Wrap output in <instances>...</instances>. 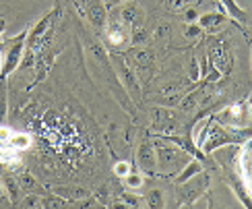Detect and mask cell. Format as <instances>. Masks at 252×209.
<instances>
[{"instance_id": "1", "label": "cell", "mask_w": 252, "mask_h": 209, "mask_svg": "<svg viewBox=\"0 0 252 209\" xmlns=\"http://www.w3.org/2000/svg\"><path fill=\"white\" fill-rule=\"evenodd\" d=\"M29 29H23L17 37L8 39L6 44L0 41V48H4V54H2V65H0V79H6L10 72L17 70L21 67V60H23L25 54V39H27Z\"/></svg>"}, {"instance_id": "2", "label": "cell", "mask_w": 252, "mask_h": 209, "mask_svg": "<svg viewBox=\"0 0 252 209\" xmlns=\"http://www.w3.org/2000/svg\"><path fill=\"white\" fill-rule=\"evenodd\" d=\"M60 15V10L54 8V10H50V13L44 17V19H39L37 23L33 25V29L27 34V39H25V52H27V67L29 65H33V54L41 48V41H44L48 35H50V29L54 27V21L58 19ZM25 56V54H23Z\"/></svg>"}, {"instance_id": "10", "label": "cell", "mask_w": 252, "mask_h": 209, "mask_svg": "<svg viewBox=\"0 0 252 209\" xmlns=\"http://www.w3.org/2000/svg\"><path fill=\"white\" fill-rule=\"evenodd\" d=\"M227 21V17L221 13V10H209V13H203L201 17L196 19V23L201 25L203 31H209V34H213V31L221 29L223 23Z\"/></svg>"}, {"instance_id": "12", "label": "cell", "mask_w": 252, "mask_h": 209, "mask_svg": "<svg viewBox=\"0 0 252 209\" xmlns=\"http://www.w3.org/2000/svg\"><path fill=\"white\" fill-rule=\"evenodd\" d=\"M52 191L60 197H64L66 201H81L85 197H89V191L83 189V186H54Z\"/></svg>"}, {"instance_id": "25", "label": "cell", "mask_w": 252, "mask_h": 209, "mask_svg": "<svg viewBox=\"0 0 252 209\" xmlns=\"http://www.w3.org/2000/svg\"><path fill=\"white\" fill-rule=\"evenodd\" d=\"M145 39H147V29H145V25H143V23L132 25V27H130V41H132V44H143Z\"/></svg>"}, {"instance_id": "8", "label": "cell", "mask_w": 252, "mask_h": 209, "mask_svg": "<svg viewBox=\"0 0 252 209\" xmlns=\"http://www.w3.org/2000/svg\"><path fill=\"white\" fill-rule=\"evenodd\" d=\"M143 19H145V13H143V8L136 2H124V4H120V23H124L126 27L139 25V23H143Z\"/></svg>"}, {"instance_id": "35", "label": "cell", "mask_w": 252, "mask_h": 209, "mask_svg": "<svg viewBox=\"0 0 252 209\" xmlns=\"http://www.w3.org/2000/svg\"><path fill=\"white\" fill-rule=\"evenodd\" d=\"M10 137H13V133H10V131H8L6 127H0V143H4V145H8Z\"/></svg>"}, {"instance_id": "33", "label": "cell", "mask_w": 252, "mask_h": 209, "mask_svg": "<svg viewBox=\"0 0 252 209\" xmlns=\"http://www.w3.org/2000/svg\"><path fill=\"white\" fill-rule=\"evenodd\" d=\"M184 19L188 21V23H194V21L198 19V10L196 8H186L184 10Z\"/></svg>"}, {"instance_id": "13", "label": "cell", "mask_w": 252, "mask_h": 209, "mask_svg": "<svg viewBox=\"0 0 252 209\" xmlns=\"http://www.w3.org/2000/svg\"><path fill=\"white\" fill-rule=\"evenodd\" d=\"M153 122L157 129H172L176 122V114L170 108H153Z\"/></svg>"}, {"instance_id": "30", "label": "cell", "mask_w": 252, "mask_h": 209, "mask_svg": "<svg viewBox=\"0 0 252 209\" xmlns=\"http://www.w3.org/2000/svg\"><path fill=\"white\" fill-rule=\"evenodd\" d=\"M201 34H203V29H201V25L196 23H188V27H186V31H184V35L186 37H190V39H194V37H201Z\"/></svg>"}, {"instance_id": "9", "label": "cell", "mask_w": 252, "mask_h": 209, "mask_svg": "<svg viewBox=\"0 0 252 209\" xmlns=\"http://www.w3.org/2000/svg\"><path fill=\"white\" fill-rule=\"evenodd\" d=\"M136 162L143 170H155L157 166V158H155V145L151 141H143L139 145V149H136Z\"/></svg>"}, {"instance_id": "4", "label": "cell", "mask_w": 252, "mask_h": 209, "mask_svg": "<svg viewBox=\"0 0 252 209\" xmlns=\"http://www.w3.org/2000/svg\"><path fill=\"white\" fill-rule=\"evenodd\" d=\"M155 158H157V166H159V170L172 172L180 164H184L186 151H180L178 147H174V145H167V143H157L155 145Z\"/></svg>"}, {"instance_id": "18", "label": "cell", "mask_w": 252, "mask_h": 209, "mask_svg": "<svg viewBox=\"0 0 252 209\" xmlns=\"http://www.w3.org/2000/svg\"><path fill=\"white\" fill-rule=\"evenodd\" d=\"M244 106L242 104H236V106H232L227 110V118H229V124L236 129H244V122H246V116H248V112L242 110Z\"/></svg>"}, {"instance_id": "26", "label": "cell", "mask_w": 252, "mask_h": 209, "mask_svg": "<svg viewBox=\"0 0 252 209\" xmlns=\"http://www.w3.org/2000/svg\"><path fill=\"white\" fill-rule=\"evenodd\" d=\"M134 60H136V65L139 67H149L153 62V54L149 50H136L134 52Z\"/></svg>"}, {"instance_id": "15", "label": "cell", "mask_w": 252, "mask_h": 209, "mask_svg": "<svg viewBox=\"0 0 252 209\" xmlns=\"http://www.w3.org/2000/svg\"><path fill=\"white\" fill-rule=\"evenodd\" d=\"M201 172H203L201 162H198V160H188V164L184 166L180 172H178L176 182H178V184H184V182H188L190 178H194V176H196V174H201Z\"/></svg>"}, {"instance_id": "29", "label": "cell", "mask_w": 252, "mask_h": 209, "mask_svg": "<svg viewBox=\"0 0 252 209\" xmlns=\"http://www.w3.org/2000/svg\"><path fill=\"white\" fill-rule=\"evenodd\" d=\"M15 160V149L10 147V145H4L0 143V162H13Z\"/></svg>"}, {"instance_id": "3", "label": "cell", "mask_w": 252, "mask_h": 209, "mask_svg": "<svg viewBox=\"0 0 252 209\" xmlns=\"http://www.w3.org/2000/svg\"><path fill=\"white\" fill-rule=\"evenodd\" d=\"M232 143H238L234 135L229 133V131L223 127V124L211 120V124H209V129H207L205 139H203L201 149H203L205 153H213V151L225 147V145H232Z\"/></svg>"}, {"instance_id": "20", "label": "cell", "mask_w": 252, "mask_h": 209, "mask_svg": "<svg viewBox=\"0 0 252 209\" xmlns=\"http://www.w3.org/2000/svg\"><path fill=\"white\" fill-rule=\"evenodd\" d=\"M198 100H201V91L192 89L190 93H186V96L180 100V110L182 112H192L198 106Z\"/></svg>"}, {"instance_id": "19", "label": "cell", "mask_w": 252, "mask_h": 209, "mask_svg": "<svg viewBox=\"0 0 252 209\" xmlns=\"http://www.w3.org/2000/svg\"><path fill=\"white\" fill-rule=\"evenodd\" d=\"M229 186L234 189V193H236V197L240 199V203H242L244 207H252V199H250L248 189H246L244 182H240L238 178H232V180H229Z\"/></svg>"}, {"instance_id": "28", "label": "cell", "mask_w": 252, "mask_h": 209, "mask_svg": "<svg viewBox=\"0 0 252 209\" xmlns=\"http://www.w3.org/2000/svg\"><path fill=\"white\" fill-rule=\"evenodd\" d=\"M130 172H132V164L130 162H116V166H114V174L120 176V178L128 176Z\"/></svg>"}, {"instance_id": "14", "label": "cell", "mask_w": 252, "mask_h": 209, "mask_svg": "<svg viewBox=\"0 0 252 209\" xmlns=\"http://www.w3.org/2000/svg\"><path fill=\"white\" fill-rule=\"evenodd\" d=\"M211 120H213V116H211V114H207V116L198 118V120L194 122L190 139H192V143L196 145V147H201V145H203V139H205V135H207V129H209V124H211Z\"/></svg>"}, {"instance_id": "23", "label": "cell", "mask_w": 252, "mask_h": 209, "mask_svg": "<svg viewBox=\"0 0 252 209\" xmlns=\"http://www.w3.org/2000/svg\"><path fill=\"white\" fill-rule=\"evenodd\" d=\"M6 110H8L6 85H4V79H0V122H4V118H6Z\"/></svg>"}, {"instance_id": "7", "label": "cell", "mask_w": 252, "mask_h": 209, "mask_svg": "<svg viewBox=\"0 0 252 209\" xmlns=\"http://www.w3.org/2000/svg\"><path fill=\"white\" fill-rule=\"evenodd\" d=\"M85 13H87L89 23L95 29L103 31V27L108 25V4L103 0H89L85 4Z\"/></svg>"}, {"instance_id": "31", "label": "cell", "mask_w": 252, "mask_h": 209, "mask_svg": "<svg viewBox=\"0 0 252 209\" xmlns=\"http://www.w3.org/2000/svg\"><path fill=\"white\" fill-rule=\"evenodd\" d=\"M23 207H41V195H33V193H29L23 203H21Z\"/></svg>"}, {"instance_id": "21", "label": "cell", "mask_w": 252, "mask_h": 209, "mask_svg": "<svg viewBox=\"0 0 252 209\" xmlns=\"http://www.w3.org/2000/svg\"><path fill=\"white\" fill-rule=\"evenodd\" d=\"M8 145L13 147L15 151H21V149H27L29 145H31V139H29V135H21V133H13V137H10Z\"/></svg>"}, {"instance_id": "5", "label": "cell", "mask_w": 252, "mask_h": 209, "mask_svg": "<svg viewBox=\"0 0 252 209\" xmlns=\"http://www.w3.org/2000/svg\"><path fill=\"white\" fill-rule=\"evenodd\" d=\"M112 65L114 69H116V77L118 81L122 83V85L128 89V91H134V93H139L141 87H139V81H136L134 77V72L130 69V65L126 62V58L122 54H112Z\"/></svg>"}, {"instance_id": "27", "label": "cell", "mask_w": 252, "mask_h": 209, "mask_svg": "<svg viewBox=\"0 0 252 209\" xmlns=\"http://www.w3.org/2000/svg\"><path fill=\"white\" fill-rule=\"evenodd\" d=\"M19 184H21V189H25V191H33V189H37V180H35L29 172H23V174L19 176Z\"/></svg>"}, {"instance_id": "32", "label": "cell", "mask_w": 252, "mask_h": 209, "mask_svg": "<svg viewBox=\"0 0 252 209\" xmlns=\"http://www.w3.org/2000/svg\"><path fill=\"white\" fill-rule=\"evenodd\" d=\"M198 77H201V67H198V60L192 58L190 60V79L192 81H198Z\"/></svg>"}, {"instance_id": "34", "label": "cell", "mask_w": 252, "mask_h": 209, "mask_svg": "<svg viewBox=\"0 0 252 209\" xmlns=\"http://www.w3.org/2000/svg\"><path fill=\"white\" fill-rule=\"evenodd\" d=\"M118 205L132 207V205H139V199H136V197H130V195H122V201H118Z\"/></svg>"}, {"instance_id": "6", "label": "cell", "mask_w": 252, "mask_h": 209, "mask_svg": "<svg viewBox=\"0 0 252 209\" xmlns=\"http://www.w3.org/2000/svg\"><path fill=\"white\" fill-rule=\"evenodd\" d=\"M103 35H106V41L112 46V48H120V46H126L130 44V29L126 27L124 23H116V21H112L103 27Z\"/></svg>"}, {"instance_id": "24", "label": "cell", "mask_w": 252, "mask_h": 209, "mask_svg": "<svg viewBox=\"0 0 252 209\" xmlns=\"http://www.w3.org/2000/svg\"><path fill=\"white\" fill-rule=\"evenodd\" d=\"M124 184L128 186V189H132V191H139V189H143V184H145V178L141 174H136V172H130L128 176H124Z\"/></svg>"}, {"instance_id": "16", "label": "cell", "mask_w": 252, "mask_h": 209, "mask_svg": "<svg viewBox=\"0 0 252 209\" xmlns=\"http://www.w3.org/2000/svg\"><path fill=\"white\" fill-rule=\"evenodd\" d=\"M219 2H221V8H223L225 13L232 17L234 21H238V23H242V25L248 21V19H246V13H244V8L240 6L236 0H219Z\"/></svg>"}, {"instance_id": "37", "label": "cell", "mask_w": 252, "mask_h": 209, "mask_svg": "<svg viewBox=\"0 0 252 209\" xmlns=\"http://www.w3.org/2000/svg\"><path fill=\"white\" fill-rule=\"evenodd\" d=\"M4 29H6V19H0V35H2Z\"/></svg>"}, {"instance_id": "11", "label": "cell", "mask_w": 252, "mask_h": 209, "mask_svg": "<svg viewBox=\"0 0 252 209\" xmlns=\"http://www.w3.org/2000/svg\"><path fill=\"white\" fill-rule=\"evenodd\" d=\"M184 189H182V197H184V203H192L194 201V197L196 195H201V191L207 189V178H205V174H196L194 178H190L188 182L182 184Z\"/></svg>"}, {"instance_id": "39", "label": "cell", "mask_w": 252, "mask_h": 209, "mask_svg": "<svg viewBox=\"0 0 252 209\" xmlns=\"http://www.w3.org/2000/svg\"><path fill=\"white\" fill-rule=\"evenodd\" d=\"M246 112H248V116H250V120H252V102L248 104V110H246Z\"/></svg>"}, {"instance_id": "17", "label": "cell", "mask_w": 252, "mask_h": 209, "mask_svg": "<svg viewBox=\"0 0 252 209\" xmlns=\"http://www.w3.org/2000/svg\"><path fill=\"white\" fill-rule=\"evenodd\" d=\"M0 180H2L4 193H6V197H8V203H17V201H19V193H21V184L13 178V176H8V174H4Z\"/></svg>"}, {"instance_id": "36", "label": "cell", "mask_w": 252, "mask_h": 209, "mask_svg": "<svg viewBox=\"0 0 252 209\" xmlns=\"http://www.w3.org/2000/svg\"><path fill=\"white\" fill-rule=\"evenodd\" d=\"M108 6H120V4H124V2H128V0H103Z\"/></svg>"}, {"instance_id": "22", "label": "cell", "mask_w": 252, "mask_h": 209, "mask_svg": "<svg viewBox=\"0 0 252 209\" xmlns=\"http://www.w3.org/2000/svg\"><path fill=\"white\" fill-rule=\"evenodd\" d=\"M147 203H149V207H163L165 205V199H163V191H159V189H151L149 193H147Z\"/></svg>"}, {"instance_id": "38", "label": "cell", "mask_w": 252, "mask_h": 209, "mask_svg": "<svg viewBox=\"0 0 252 209\" xmlns=\"http://www.w3.org/2000/svg\"><path fill=\"white\" fill-rule=\"evenodd\" d=\"M6 197V193H4V186H2V180H0V201H2Z\"/></svg>"}]
</instances>
